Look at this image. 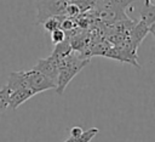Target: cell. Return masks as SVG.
Wrapping results in <instances>:
<instances>
[{
    "label": "cell",
    "mask_w": 155,
    "mask_h": 142,
    "mask_svg": "<svg viewBox=\"0 0 155 142\" xmlns=\"http://www.w3.org/2000/svg\"><path fill=\"white\" fill-rule=\"evenodd\" d=\"M90 62L88 57H85L79 51L73 50L69 55L58 61V79L56 91L58 95H63L65 87L70 80Z\"/></svg>",
    "instance_id": "6da1fadb"
},
{
    "label": "cell",
    "mask_w": 155,
    "mask_h": 142,
    "mask_svg": "<svg viewBox=\"0 0 155 142\" xmlns=\"http://www.w3.org/2000/svg\"><path fill=\"white\" fill-rule=\"evenodd\" d=\"M133 0H99L93 6L97 10L98 17L108 24H114L116 22L127 19L124 10Z\"/></svg>",
    "instance_id": "7a4b0ae2"
},
{
    "label": "cell",
    "mask_w": 155,
    "mask_h": 142,
    "mask_svg": "<svg viewBox=\"0 0 155 142\" xmlns=\"http://www.w3.org/2000/svg\"><path fill=\"white\" fill-rule=\"evenodd\" d=\"M68 0H38V19L44 22L50 17H65Z\"/></svg>",
    "instance_id": "3957f363"
},
{
    "label": "cell",
    "mask_w": 155,
    "mask_h": 142,
    "mask_svg": "<svg viewBox=\"0 0 155 142\" xmlns=\"http://www.w3.org/2000/svg\"><path fill=\"white\" fill-rule=\"evenodd\" d=\"M24 78H25L27 87L30 89L35 95L51 89H56V84H53L44 74H41L40 72L33 68L30 70H24Z\"/></svg>",
    "instance_id": "277c9868"
},
{
    "label": "cell",
    "mask_w": 155,
    "mask_h": 142,
    "mask_svg": "<svg viewBox=\"0 0 155 142\" xmlns=\"http://www.w3.org/2000/svg\"><path fill=\"white\" fill-rule=\"evenodd\" d=\"M33 69L40 72L44 74L47 79H50L53 84L57 85V79H58V61L54 59L51 55L46 58H40L36 64L33 67Z\"/></svg>",
    "instance_id": "5b68a950"
},
{
    "label": "cell",
    "mask_w": 155,
    "mask_h": 142,
    "mask_svg": "<svg viewBox=\"0 0 155 142\" xmlns=\"http://www.w3.org/2000/svg\"><path fill=\"white\" fill-rule=\"evenodd\" d=\"M148 33H149V27L145 25L142 21H138L137 23H134L132 25V28L127 35V41L136 52H137L138 46L142 44L143 39L147 36Z\"/></svg>",
    "instance_id": "8992f818"
},
{
    "label": "cell",
    "mask_w": 155,
    "mask_h": 142,
    "mask_svg": "<svg viewBox=\"0 0 155 142\" xmlns=\"http://www.w3.org/2000/svg\"><path fill=\"white\" fill-rule=\"evenodd\" d=\"M35 93L28 89V87H23V89H18L15 91L10 92V97H8V107L12 109H17L21 104H23L24 102H27L29 98H31Z\"/></svg>",
    "instance_id": "52a82bcc"
},
{
    "label": "cell",
    "mask_w": 155,
    "mask_h": 142,
    "mask_svg": "<svg viewBox=\"0 0 155 142\" xmlns=\"http://www.w3.org/2000/svg\"><path fill=\"white\" fill-rule=\"evenodd\" d=\"M6 86H7V89L10 90V92H11V91H15V90H18V89L27 87L25 78H24V70L10 73Z\"/></svg>",
    "instance_id": "ba28073f"
},
{
    "label": "cell",
    "mask_w": 155,
    "mask_h": 142,
    "mask_svg": "<svg viewBox=\"0 0 155 142\" xmlns=\"http://www.w3.org/2000/svg\"><path fill=\"white\" fill-rule=\"evenodd\" d=\"M145 25L150 27L155 22V4L144 2V6L140 10V19Z\"/></svg>",
    "instance_id": "9c48e42d"
},
{
    "label": "cell",
    "mask_w": 155,
    "mask_h": 142,
    "mask_svg": "<svg viewBox=\"0 0 155 142\" xmlns=\"http://www.w3.org/2000/svg\"><path fill=\"white\" fill-rule=\"evenodd\" d=\"M98 132H99V130L97 127H91V129H88L86 131H82V134L80 136H78V137H71L70 136L64 142H90Z\"/></svg>",
    "instance_id": "30bf717a"
},
{
    "label": "cell",
    "mask_w": 155,
    "mask_h": 142,
    "mask_svg": "<svg viewBox=\"0 0 155 142\" xmlns=\"http://www.w3.org/2000/svg\"><path fill=\"white\" fill-rule=\"evenodd\" d=\"M61 19H62V17H50V18H47V19H45L42 22L44 28L47 32L52 33L53 30L61 28Z\"/></svg>",
    "instance_id": "8fae6325"
},
{
    "label": "cell",
    "mask_w": 155,
    "mask_h": 142,
    "mask_svg": "<svg viewBox=\"0 0 155 142\" xmlns=\"http://www.w3.org/2000/svg\"><path fill=\"white\" fill-rule=\"evenodd\" d=\"M8 97H10V90L5 85L0 89V114L4 113L8 108Z\"/></svg>",
    "instance_id": "7c38bea8"
},
{
    "label": "cell",
    "mask_w": 155,
    "mask_h": 142,
    "mask_svg": "<svg viewBox=\"0 0 155 142\" xmlns=\"http://www.w3.org/2000/svg\"><path fill=\"white\" fill-rule=\"evenodd\" d=\"M65 39H67L65 32L62 30L61 28H58V29H56V30H53V32L51 33V40H52V42H53L54 45H57V44L64 41Z\"/></svg>",
    "instance_id": "4fadbf2b"
},
{
    "label": "cell",
    "mask_w": 155,
    "mask_h": 142,
    "mask_svg": "<svg viewBox=\"0 0 155 142\" xmlns=\"http://www.w3.org/2000/svg\"><path fill=\"white\" fill-rule=\"evenodd\" d=\"M82 129L80 127V126H73L71 129H70V136L71 137H78V136H80L81 134H82Z\"/></svg>",
    "instance_id": "5bb4252c"
},
{
    "label": "cell",
    "mask_w": 155,
    "mask_h": 142,
    "mask_svg": "<svg viewBox=\"0 0 155 142\" xmlns=\"http://www.w3.org/2000/svg\"><path fill=\"white\" fill-rule=\"evenodd\" d=\"M149 33H150V34L154 36V40H155V22H154V23H153V24L149 27Z\"/></svg>",
    "instance_id": "9a60e30c"
}]
</instances>
